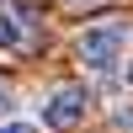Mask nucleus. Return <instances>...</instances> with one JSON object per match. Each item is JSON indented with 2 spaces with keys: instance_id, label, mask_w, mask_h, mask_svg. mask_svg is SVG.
<instances>
[{
  "instance_id": "1",
  "label": "nucleus",
  "mask_w": 133,
  "mask_h": 133,
  "mask_svg": "<svg viewBox=\"0 0 133 133\" xmlns=\"http://www.w3.org/2000/svg\"><path fill=\"white\" fill-rule=\"evenodd\" d=\"M128 43H133V27L128 21H96V27H85L80 32V64L91 75H112L117 64H123V53H128Z\"/></svg>"
},
{
  "instance_id": "2",
  "label": "nucleus",
  "mask_w": 133,
  "mask_h": 133,
  "mask_svg": "<svg viewBox=\"0 0 133 133\" xmlns=\"http://www.w3.org/2000/svg\"><path fill=\"white\" fill-rule=\"evenodd\" d=\"M85 107H91L85 85H59V91L43 96V128H75L85 117Z\"/></svg>"
},
{
  "instance_id": "3",
  "label": "nucleus",
  "mask_w": 133,
  "mask_h": 133,
  "mask_svg": "<svg viewBox=\"0 0 133 133\" xmlns=\"http://www.w3.org/2000/svg\"><path fill=\"white\" fill-rule=\"evenodd\" d=\"M21 43H27V27H21V16H11L5 5H0V48H21Z\"/></svg>"
},
{
  "instance_id": "4",
  "label": "nucleus",
  "mask_w": 133,
  "mask_h": 133,
  "mask_svg": "<svg viewBox=\"0 0 133 133\" xmlns=\"http://www.w3.org/2000/svg\"><path fill=\"white\" fill-rule=\"evenodd\" d=\"M11 112H16V91L0 80V123H11Z\"/></svg>"
},
{
  "instance_id": "5",
  "label": "nucleus",
  "mask_w": 133,
  "mask_h": 133,
  "mask_svg": "<svg viewBox=\"0 0 133 133\" xmlns=\"http://www.w3.org/2000/svg\"><path fill=\"white\" fill-rule=\"evenodd\" d=\"M0 133H43L37 123H21V117H11V123H0Z\"/></svg>"
}]
</instances>
